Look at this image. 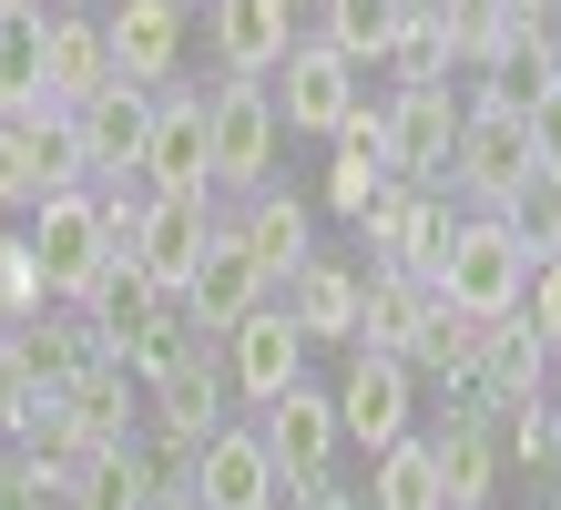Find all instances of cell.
<instances>
[{"label":"cell","instance_id":"cell-20","mask_svg":"<svg viewBox=\"0 0 561 510\" xmlns=\"http://www.w3.org/2000/svg\"><path fill=\"white\" fill-rule=\"evenodd\" d=\"M428 276H409V265H368L357 276V348L378 358H419V327H428Z\"/></svg>","mask_w":561,"mask_h":510},{"label":"cell","instance_id":"cell-13","mask_svg":"<svg viewBox=\"0 0 561 510\" xmlns=\"http://www.w3.org/2000/svg\"><path fill=\"white\" fill-rule=\"evenodd\" d=\"M205 235H215V194H144V215H134V256L144 276L163 286V296H184V276H194V256H205Z\"/></svg>","mask_w":561,"mask_h":510},{"label":"cell","instance_id":"cell-21","mask_svg":"<svg viewBox=\"0 0 561 510\" xmlns=\"http://www.w3.org/2000/svg\"><path fill=\"white\" fill-rule=\"evenodd\" d=\"M103 82H113L103 21H82V11H42V92H51V113H72V102H92Z\"/></svg>","mask_w":561,"mask_h":510},{"label":"cell","instance_id":"cell-10","mask_svg":"<svg viewBox=\"0 0 561 510\" xmlns=\"http://www.w3.org/2000/svg\"><path fill=\"white\" fill-rule=\"evenodd\" d=\"M215 348H225V388H236L245 408H266L286 378H307V337H296V317H286L276 296H266V306H245V317L225 327Z\"/></svg>","mask_w":561,"mask_h":510},{"label":"cell","instance_id":"cell-43","mask_svg":"<svg viewBox=\"0 0 561 510\" xmlns=\"http://www.w3.org/2000/svg\"><path fill=\"white\" fill-rule=\"evenodd\" d=\"M551 184H561V174H551Z\"/></svg>","mask_w":561,"mask_h":510},{"label":"cell","instance_id":"cell-37","mask_svg":"<svg viewBox=\"0 0 561 510\" xmlns=\"http://www.w3.org/2000/svg\"><path fill=\"white\" fill-rule=\"evenodd\" d=\"M0 500H11V439H0Z\"/></svg>","mask_w":561,"mask_h":510},{"label":"cell","instance_id":"cell-11","mask_svg":"<svg viewBox=\"0 0 561 510\" xmlns=\"http://www.w3.org/2000/svg\"><path fill=\"white\" fill-rule=\"evenodd\" d=\"M255 439H266V460L286 469V480H327V460L347 450L337 439V398H327L317 378H286L266 408H255Z\"/></svg>","mask_w":561,"mask_h":510},{"label":"cell","instance_id":"cell-35","mask_svg":"<svg viewBox=\"0 0 561 510\" xmlns=\"http://www.w3.org/2000/svg\"><path fill=\"white\" fill-rule=\"evenodd\" d=\"M520 133H531V174H561V82L520 102Z\"/></svg>","mask_w":561,"mask_h":510},{"label":"cell","instance_id":"cell-28","mask_svg":"<svg viewBox=\"0 0 561 510\" xmlns=\"http://www.w3.org/2000/svg\"><path fill=\"white\" fill-rule=\"evenodd\" d=\"M541 82H561V52L541 42V31H511V42L480 61V92H470V102H501V113H520Z\"/></svg>","mask_w":561,"mask_h":510},{"label":"cell","instance_id":"cell-25","mask_svg":"<svg viewBox=\"0 0 561 510\" xmlns=\"http://www.w3.org/2000/svg\"><path fill=\"white\" fill-rule=\"evenodd\" d=\"M153 460H144V439H123V450H92L72 460V510H153Z\"/></svg>","mask_w":561,"mask_h":510},{"label":"cell","instance_id":"cell-22","mask_svg":"<svg viewBox=\"0 0 561 510\" xmlns=\"http://www.w3.org/2000/svg\"><path fill=\"white\" fill-rule=\"evenodd\" d=\"M439 225H449V204H439V184H388L368 215H357V235L378 246V265H428V246H439Z\"/></svg>","mask_w":561,"mask_h":510},{"label":"cell","instance_id":"cell-6","mask_svg":"<svg viewBox=\"0 0 561 510\" xmlns=\"http://www.w3.org/2000/svg\"><path fill=\"white\" fill-rule=\"evenodd\" d=\"M266 296H276V276H266V265H255V246H245V235H236V225L215 215L205 256H194V276H184V296H174V306H184V327H194V337H205V348H215V337L236 327L245 306H266Z\"/></svg>","mask_w":561,"mask_h":510},{"label":"cell","instance_id":"cell-33","mask_svg":"<svg viewBox=\"0 0 561 510\" xmlns=\"http://www.w3.org/2000/svg\"><path fill=\"white\" fill-rule=\"evenodd\" d=\"M490 429H501V439H511V460H531V469H551V460H561V408H551V398L490 408Z\"/></svg>","mask_w":561,"mask_h":510},{"label":"cell","instance_id":"cell-26","mask_svg":"<svg viewBox=\"0 0 561 510\" xmlns=\"http://www.w3.org/2000/svg\"><path fill=\"white\" fill-rule=\"evenodd\" d=\"M236 235H245V246H255V265H266V276L286 286L296 276V265H307L317 246H307V204H296V194H245V215H236Z\"/></svg>","mask_w":561,"mask_h":510},{"label":"cell","instance_id":"cell-19","mask_svg":"<svg viewBox=\"0 0 561 510\" xmlns=\"http://www.w3.org/2000/svg\"><path fill=\"white\" fill-rule=\"evenodd\" d=\"M276 306L296 317V337H307V348H357V265L307 256V265L276 286Z\"/></svg>","mask_w":561,"mask_h":510},{"label":"cell","instance_id":"cell-18","mask_svg":"<svg viewBox=\"0 0 561 510\" xmlns=\"http://www.w3.org/2000/svg\"><path fill=\"white\" fill-rule=\"evenodd\" d=\"M428 460H439V500L449 510H490V480H501V429H490V408L459 398L449 429L428 439Z\"/></svg>","mask_w":561,"mask_h":510},{"label":"cell","instance_id":"cell-16","mask_svg":"<svg viewBox=\"0 0 561 510\" xmlns=\"http://www.w3.org/2000/svg\"><path fill=\"white\" fill-rule=\"evenodd\" d=\"M0 358H11V367H21L31 388H72L82 367H92V358H113V348H103V337H92V317H82V306H61V317L42 306V317L0 327Z\"/></svg>","mask_w":561,"mask_h":510},{"label":"cell","instance_id":"cell-5","mask_svg":"<svg viewBox=\"0 0 561 510\" xmlns=\"http://www.w3.org/2000/svg\"><path fill=\"white\" fill-rule=\"evenodd\" d=\"M449 184L480 204V215H501V204L531 184V133H520V113H501V102H459V144H449Z\"/></svg>","mask_w":561,"mask_h":510},{"label":"cell","instance_id":"cell-7","mask_svg":"<svg viewBox=\"0 0 561 510\" xmlns=\"http://www.w3.org/2000/svg\"><path fill=\"white\" fill-rule=\"evenodd\" d=\"M449 144H459V92H449V82H409V92L378 113L388 184H449Z\"/></svg>","mask_w":561,"mask_h":510},{"label":"cell","instance_id":"cell-27","mask_svg":"<svg viewBox=\"0 0 561 510\" xmlns=\"http://www.w3.org/2000/svg\"><path fill=\"white\" fill-rule=\"evenodd\" d=\"M317 11H327V31H317V42H337L357 72H378V61H388V42L409 31V11H419V0H317Z\"/></svg>","mask_w":561,"mask_h":510},{"label":"cell","instance_id":"cell-41","mask_svg":"<svg viewBox=\"0 0 561 510\" xmlns=\"http://www.w3.org/2000/svg\"><path fill=\"white\" fill-rule=\"evenodd\" d=\"M541 510H561V500H541Z\"/></svg>","mask_w":561,"mask_h":510},{"label":"cell","instance_id":"cell-34","mask_svg":"<svg viewBox=\"0 0 561 510\" xmlns=\"http://www.w3.org/2000/svg\"><path fill=\"white\" fill-rule=\"evenodd\" d=\"M388 72H399V92H409V82H449V42H439V21H428V0L409 11L399 42H388Z\"/></svg>","mask_w":561,"mask_h":510},{"label":"cell","instance_id":"cell-24","mask_svg":"<svg viewBox=\"0 0 561 510\" xmlns=\"http://www.w3.org/2000/svg\"><path fill=\"white\" fill-rule=\"evenodd\" d=\"M378 194H388V154H378V113L357 102V113L337 123V163H327V204H337V215L357 225V215H368Z\"/></svg>","mask_w":561,"mask_h":510},{"label":"cell","instance_id":"cell-23","mask_svg":"<svg viewBox=\"0 0 561 510\" xmlns=\"http://www.w3.org/2000/svg\"><path fill=\"white\" fill-rule=\"evenodd\" d=\"M163 306H174V296H163V286L144 276V265H134V256H113L103 276L82 286V317H92V337H103L113 358H123V337H134V327H153V317H163Z\"/></svg>","mask_w":561,"mask_h":510},{"label":"cell","instance_id":"cell-12","mask_svg":"<svg viewBox=\"0 0 561 510\" xmlns=\"http://www.w3.org/2000/svg\"><path fill=\"white\" fill-rule=\"evenodd\" d=\"M184 500L194 510H276L286 500V469L266 460V439H255V429H215L205 450H194Z\"/></svg>","mask_w":561,"mask_h":510},{"label":"cell","instance_id":"cell-3","mask_svg":"<svg viewBox=\"0 0 561 510\" xmlns=\"http://www.w3.org/2000/svg\"><path fill=\"white\" fill-rule=\"evenodd\" d=\"M276 102H266V82H236L225 72L215 92H205V184L215 194H266L276 184Z\"/></svg>","mask_w":561,"mask_h":510},{"label":"cell","instance_id":"cell-4","mask_svg":"<svg viewBox=\"0 0 561 510\" xmlns=\"http://www.w3.org/2000/svg\"><path fill=\"white\" fill-rule=\"evenodd\" d=\"M72 174L82 184H134V163H144V133H153V92L144 82H103L92 102H72Z\"/></svg>","mask_w":561,"mask_h":510},{"label":"cell","instance_id":"cell-39","mask_svg":"<svg viewBox=\"0 0 561 510\" xmlns=\"http://www.w3.org/2000/svg\"><path fill=\"white\" fill-rule=\"evenodd\" d=\"M551 367H561V358H551ZM551 408H561V388H551Z\"/></svg>","mask_w":561,"mask_h":510},{"label":"cell","instance_id":"cell-30","mask_svg":"<svg viewBox=\"0 0 561 510\" xmlns=\"http://www.w3.org/2000/svg\"><path fill=\"white\" fill-rule=\"evenodd\" d=\"M480 348H490V317L428 306V327H419V358H409V367H439L449 388H470V378H480Z\"/></svg>","mask_w":561,"mask_h":510},{"label":"cell","instance_id":"cell-8","mask_svg":"<svg viewBox=\"0 0 561 510\" xmlns=\"http://www.w3.org/2000/svg\"><path fill=\"white\" fill-rule=\"evenodd\" d=\"M276 123L286 133H327V144H337V123L357 113V102H368V92H357V61L337 52V42H286V61H276Z\"/></svg>","mask_w":561,"mask_h":510},{"label":"cell","instance_id":"cell-42","mask_svg":"<svg viewBox=\"0 0 561 510\" xmlns=\"http://www.w3.org/2000/svg\"><path fill=\"white\" fill-rule=\"evenodd\" d=\"M296 11H307V0H296Z\"/></svg>","mask_w":561,"mask_h":510},{"label":"cell","instance_id":"cell-14","mask_svg":"<svg viewBox=\"0 0 561 510\" xmlns=\"http://www.w3.org/2000/svg\"><path fill=\"white\" fill-rule=\"evenodd\" d=\"M144 194H215L205 184V92H153V133L134 163Z\"/></svg>","mask_w":561,"mask_h":510},{"label":"cell","instance_id":"cell-1","mask_svg":"<svg viewBox=\"0 0 561 510\" xmlns=\"http://www.w3.org/2000/svg\"><path fill=\"white\" fill-rule=\"evenodd\" d=\"M428 296L459 306V317H520V286H531V256L501 215H449L439 246H428Z\"/></svg>","mask_w":561,"mask_h":510},{"label":"cell","instance_id":"cell-17","mask_svg":"<svg viewBox=\"0 0 561 510\" xmlns=\"http://www.w3.org/2000/svg\"><path fill=\"white\" fill-rule=\"evenodd\" d=\"M205 31H215V61L236 82H266L296 42V0H205Z\"/></svg>","mask_w":561,"mask_h":510},{"label":"cell","instance_id":"cell-29","mask_svg":"<svg viewBox=\"0 0 561 510\" xmlns=\"http://www.w3.org/2000/svg\"><path fill=\"white\" fill-rule=\"evenodd\" d=\"M368 510H449L439 500V460H428V439H388L378 469H368Z\"/></svg>","mask_w":561,"mask_h":510},{"label":"cell","instance_id":"cell-9","mask_svg":"<svg viewBox=\"0 0 561 510\" xmlns=\"http://www.w3.org/2000/svg\"><path fill=\"white\" fill-rule=\"evenodd\" d=\"M337 398V439H357V450H388V439H409V398H419V367L409 358H378V348H347V378L327 388Z\"/></svg>","mask_w":561,"mask_h":510},{"label":"cell","instance_id":"cell-40","mask_svg":"<svg viewBox=\"0 0 561 510\" xmlns=\"http://www.w3.org/2000/svg\"><path fill=\"white\" fill-rule=\"evenodd\" d=\"M0 378H11V358H0Z\"/></svg>","mask_w":561,"mask_h":510},{"label":"cell","instance_id":"cell-36","mask_svg":"<svg viewBox=\"0 0 561 510\" xmlns=\"http://www.w3.org/2000/svg\"><path fill=\"white\" fill-rule=\"evenodd\" d=\"M520 327H531L541 348L561 358V256H551V265H531V286H520Z\"/></svg>","mask_w":561,"mask_h":510},{"label":"cell","instance_id":"cell-31","mask_svg":"<svg viewBox=\"0 0 561 510\" xmlns=\"http://www.w3.org/2000/svg\"><path fill=\"white\" fill-rule=\"evenodd\" d=\"M21 102H51L42 92V11L0 21V113H21Z\"/></svg>","mask_w":561,"mask_h":510},{"label":"cell","instance_id":"cell-32","mask_svg":"<svg viewBox=\"0 0 561 510\" xmlns=\"http://www.w3.org/2000/svg\"><path fill=\"white\" fill-rule=\"evenodd\" d=\"M501 225L520 235V256H531V265H551V256H561V184H551V174H531V184L501 204Z\"/></svg>","mask_w":561,"mask_h":510},{"label":"cell","instance_id":"cell-38","mask_svg":"<svg viewBox=\"0 0 561 510\" xmlns=\"http://www.w3.org/2000/svg\"><path fill=\"white\" fill-rule=\"evenodd\" d=\"M153 510H194V500H184V490H163V500H153Z\"/></svg>","mask_w":561,"mask_h":510},{"label":"cell","instance_id":"cell-15","mask_svg":"<svg viewBox=\"0 0 561 510\" xmlns=\"http://www.w3.org/2000/svg\"><path fill=\"white\" fill-rule=\"evenodd\" d=\"M103 52H113L123 82L163 92L174 61H184V0H113V11H103Z\"/></svg>","mask_w":561,"mask_h":510},{"label":"cell","instance_id":"cell-2","mask_svg":"<svg viewBox=\"0 0 561 510\" xmlns=\"http://www.w3.org/2000/svg\"><path fill=\"white\" fill-rule=\"evenodd\" d=\"M21 256H31V276H42L51 306H82V286L113 265V235H103V194L92 184H61L31 204V225H21Z\"/></svg>","mask_w":561,"mask_h":510}]
</instances>
